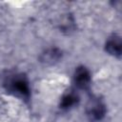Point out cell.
<instances>
[{"mask_svg":"<svg viewBox=\"0 0 122 122\" xmlns=\"http://www.w3.org/2000/svg\"><path fill=\"white\" fill-rule=\"evenodd\" d=\"M105 50L109 54L115 57H120L122 51L121 37L117 34H112L111 37H109L105 45Z\"/></svg>","mask_w":122,"mask_h":122,"instance_id":"obj_4","label":"cell"},{"mask_svg":"<svg viewBox=\"0 0 122 122\" xmlns=\"http://www.w3.org/2000/svg\"><path fill=\"white\" fill-rule=\"evenodd\" d=\"M92 81V75L89 69L85 66H79L75 69L73 74V82L78 89L86 90L90 87Z\"/></svg>","mask_w":122,"mask_h":122,"instance_id":"obj_3","label":"cell"},{"mask_svg":"<svg viewBox=\"0 0 122 122\" xmlns=\"http://www.w3.org/2000/svg\"><path fill=\"white\" fill-rule=\"evenodd\" d=\"M78 101H79V97L76 93H74L73 92H67L61 98L60 108L62 110H69L73 106H75L78 103Z\"/></svg>","mask_w":122,"mask_h":122,"instance_id":"obj_6","label":"cell"},{"mask_svg":"<svg viewBox=\"0 0 122 122\" xmlns=\"http://www.w3.org/2000/svg\"><path fill=\"white\" fill-rule=\"evenodd\" d=\"M62 57V51L58 48H50L46 50L40 56L42 63L46 65H52L58 62Z\"/></svg>","mask_w":122,"mask_h":122,"instance_id":"obj_5","label":"cell"},{"mask_svg":"<svg viewBox=\"0 0 122 122\" xmlns=\"http://www.w3.org/2000/svg\"><path fill=\"white\" fill-rule=\"evenodd\" d=\"M7 91L16 96L28 99L30 94V88L28 78L22 74H15L8 79L5 84Z\"/></svg>","mask_w":122,"mask_h":122,"instance_id":"obj_1","label":"cell"},{"mask_svg":"<svg viewBox=\"0 0 122 122\" xmlns=\"http://www.w3.org/2000/svg\"><path fill=\"white\" fill-rule=\"evenodd\" d=\"M86 114L92 122L100 121L106 114L105 104L98 98L90 99L86 106Z\"/></svg>","mask_w":122,"mask_h":122,"instance_id":"obj_2","label":"cell"}]
</instances>
